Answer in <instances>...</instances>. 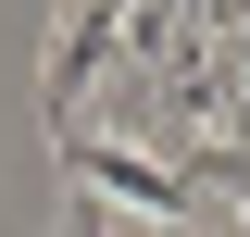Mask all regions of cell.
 Returning <instances> with one entry per match:
<instances>
[{
  "label": "cell",
  "mask_w": 250,
  "mask_h": 237,
  "mask_svg": "<svg viewBox=\"0 0 250 237\" xmlns=\"http://www.w3.org/2000/svg\"><path fill=\"white\" fill-rule=\"evenodd\" d=\"M62 162H75L88 187H113V200H138V212H163V225H200V212H213V200H200L188 175H163L150 150H113V138H88V125H62Z\"/></svg>",
  "instance_id": "cell-1"
}]
</instances>
